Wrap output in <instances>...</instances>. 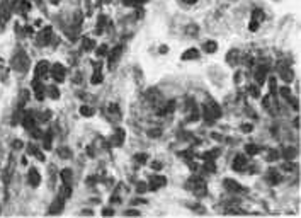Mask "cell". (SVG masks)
Returning <instances> with one entry per match:
<instances>
[{
	"instance_id": "6da1fadb",
	"label": "cell",
	"mask_w": 301,
	"mask_h": 218,
	"mask_svg": "<svg viewBox=\"0 0 301 218\" xmlns=\"http://www.w3.org/2000/svg\"><path fill=\"white\" fill-rule=\"evenodd\" d=\"M220 116H221L220 106H216V104H209V106L204 107V119L208 121V125H213Z\"/></svg>"
},
{
	"instance_id": "7a4b0ae2",
	"label": "cell",
	"mask_w": 301,
	"mask_h": 218,
	"mask_svg": "<svg viewBox=\"0 0 301 218\" xmlns=\"http://www.w3.org/2000/svg\"><path fill=\"white\" fill-rule=\"evenodd\" d=\"M12 65H14L15 70L24 72V70L27 68V65H29V58H27L24 53H19V55L14 56V60H12Z\"/></svg>"
},
{
	"instance_id": "3957f363",
	"label": "cell",
	"mask_w": 301,
	"mask_h": 218,
	"mask_svg": "<svg viewBox=\"0 0 301 218\" xmlns=\"http://www.w3.org/2000/svg\"><path fill=\"white\" fill-rule=\"evenodd\" d=\"M167 184V179L162 177V176H153V177H150V182H148V189L150 191H157L158 188H162V186Z\"/></svg>"
},
{
	"instance_id": "277c9868",
	"label": "cell",
	"mask_w": 301,
	"mask_h": 218,
	"mask_svg": "<svg viewBox=\"0 0 301 218\" xmlns=\"http://www.w3.org/2000/svg\"><path fill=\"white\" fill-rule=\"evenodd\" d=\"M51 73H53V78L56 82H63L65 80V68H63L61 63H55L51 68Z\"/></svg>"
},
{
	"instance_id": "5b68a950",
	"label": "cell",
	"mask_w": 301,
	"mask_h": 218,
	"mask_svg": "<svg viewBox=\"0 0 301 218\" xmlns=\"http://www.w3.org/2000/svg\"><path fill=\"white\" fill-rule=\"evenodd\" d=\"M247 157L243 155V153H238V155L235 157V160H233V169L235 170H245L247 167Z\"/></svg>"
},
{
	"instance_id": "8992f818",
	"label": "cell",
	"mask_w": 301,
	"mask_h": 218,
	"mask_svg": "<svg viewBox=\"0 0 301 218\" xmlns=\"http://www.w3.org/2000/svg\"><path fill=\"white\" fill-rule=\"evenodd\" d=\"M27 182H29L31 188H37V186L41 184V177L39 174H37L36 169H31L29 170V176H27Z\"/></svg>"
},
{
	"instance_id": "52a82bcc",
	"label": "cell",
	"mask_w": 301,
	"mask_h": 218,
	"mask_svg": "<svg viewBox=\"0 0 301 218\" xmlns=\"http://www.w3.org/2000/svg\"><path fill=\"white\" fill-rule=\"evenodd\" d=\"M223 184H225V188H226L230 192H242V191H243L242 186H240L237 181H231V179H226Z\"/></svg>"
},
{
	"instance_id": "ba28073f",
	"label": "cell",
	"mask_w": 301,
	"mask_h": 218,
	"mask_svg": "<svg viewBox=\"0 0 301 218\" xmlns=\"http://www.w3.org/2000/svg\"><path fill=\"white\" fill-rule=\"evenodd\" d=\"M51 34H53V31H51V27H44L43 29V33L39 34V45H48L49 41H51Z\"/></svg>"
},
{
	"instance_id": "9c48e42d",
	"label": "cell",
	"mask_w": 301,
	"mask_h": 218,
	"mask_svg": "<svg viewBox=\"0 0 301 218\" xmlns=\"http://www.w3.org/2000/svg\"><path fill=\"white\" fill-rule=\"evenodd\" d=\"M63 201H65V196H58L56 198V201L53 203V206H51V210H49V213H60V211L63 210Z\"/></svg>"
},
{
	"instance_id": "30bf717a",
	"label": "cell",
	"mask_w": 301,
	"mask_h": 218,
	"mask_svg": "<svg viewBox=\"0 0 301 218\" xmlns=\"http://www.w3.org/2000/svg\"><path fill=\"white\" fill-rule=\"evenodd\" d=\"M121 51H123L121 46H116V48L111 51V55H109V67H112L114 63L118 61V58H119V55H121Z\"/></svg>"
},
{
	"instance_id": "8fae6325",
	"label": "cell",
	"mask_w": 301,
	"mask_h": 218,
	"mask_svg": "<svg viewBox=\"0 0 301 218\" xmlns=\"http://www.w3.org/2000/svg\"><path fill=\"white\" fill-rule=\"evenodd\" d=\"M265 75H267V67H259V70L255 72V80H257V84H264L265 80Z\"/></svg>"
},
{
	"instance_id": "7c38bea8",
	"label": "cell",
	"mask_w": 301,
	"mask_h": 218,
	"mask_svg": "<svg viewBox=\"0 0 301 218\" xmlns=\"http://www.w3.org/2000/svg\"><path fill=\"white\" fill-rule=\"evenodd\" d=\"M48 67H49V63L48 61H39L36 65V77H39V75H44L46 73V70H48Z\"/></svg>"
},
{
	"instance_id": "4fadbf2b",
	"label": "cell",
	"mask_w": 301,
	"mask_h": 218,
	"mask_svg": "<svg viewBox=\"0 0 301 218\" xmlns=\"http://www.w3.org/2000/svg\"><path fill=\"white\" fill-rule=\"evenodd\" d=\"M197 56H199L197 50L192 48V50H187V51L184 53V55H182V60H196Z\"/></svg>"
},
{
	"instance_id": "5bb4252c",
	"label": "cell",
	"mask_w": 301,
	"mask_h": 218,
	"mask_svg": "<svg viewBox=\"0 0 301 218\" xmlns=\"http://www.w3.org/2000/svg\"><path fill=\"white\" fill-rule=\"evenodd\" d=\"M216 50H218V45L214 41H206L204 43V51L206 53H214Z\"/></svg>"
},
{
	"instance_id": "9a60e30c",
	"label": "cell",
	"mask_w": 301,
	"mask_h": 218,
	"mask_svg": "<svg viewBox=\"0 0 301 218\" xmlns=\"http://www.w3.org/2000/svg\"><path fill=\"white\" fill-rule=\"evenodd\" d=\"M296 148H293V147H289V148H286V150L283 152V157L284 159H287V160H291V159H294L296 157Z\"/></svg>"
},
{
	"instance_id": "2e32d148",
	"label": "cell",
	"mask_w": 301,
	"mask_h": 218,
	"mask_svg": "<svg viewBox=\"0 0 301 218\" xmlns=\"http://www.w3.org/2000/svg\"><path fill=\"white\" fill-rule=\"evenodd\" d=\"M281 77H283V80L286 82V84H289L291 80H293V77H294V73H293V70L291 68H286V70L281 73Z\"/></svg>"
},
{
	"instance_id": "e0dca14e",
	"label": "cell",
	"mask_w": 301,
	"mask_h": 218,
	"mask_svg": "<svg viewBox=\"0 0 301 218\" xmlns=\"http://www.w3.org/2000/svg\"><path fill=\"white\" fill-rule=\"evenodd\" d=\"M80 114L85 116V118H90V116H94V109H92L90 106H82L80 107Z\"/></svg>"
},
{
	"instance_id": "ac0fdd59",
	"label": "cell",
	"mask_w": 301,
	"mask_h": 218,
	"mask_svg": "<svg viewBox=\"0 0 301 218\" xmlns=\"http://www.w3.org/2000/svg\"><path fill=\"white\" fill-rule=\"evenodd\" d=\"M94 46H96V43H94V41H92V39H88V38H85V39L82 41V48H84L85 51H88V50H92V48H94Z\"/></svg>"
},
{
	"instance_id": "d6986e66",
	"label": "cell",
	"mask_w": 301,
	"mask_h": 218,
	"mask_svg": "<svg viewBox=\"0 0 301 218\" xmlns=\"http://www.w3.org/2000/svg\"><path fill=\"white\" fill-rule=\"evenodd\" d=\"M245 152L248 153V155H257V153H259V147L250 143V145H247V147H245Z\"/></svg>"
},
{
	"instance_id": "ffe728a7",
	"label": "cell",
	"mask_w": 301,
	"mask_h": 218,
	"mask_svg": "<svg viewBox=\"0 0 301 218\" xmlns=\"http://www.w3.org/2000/svg\"><path fill=\"white\" fill-rule=\"evenodd\" d=\"M252 14H253L252 17L255 19V21H259V22H260L262 19H264V10H262V9H253Z\"/></svg>"
},
{
	"instance_id": "44dd1931",
	"label": "cell",
	"mask_w": 301,
	"mask_h": 218,
	"mask_svg": "<svg viewBox=\"0 0 301 218\" xmlns=\"http://www.w3.org/2000/svg\"><path fill=\"white\" fill-rule=\"evenodd\" d=\"M58 155L61 157V159H72V152L68 150V148L63 147V148H60V150H58Z\"/></svg>"
},
{
	"instance_id": "7402d4cb",
	"label": "cell",
	"mask_w": 301,
	"mask_h": 218,
	"mask_svg": "<svg viewBox=\"0 0 301 218\" xmlns=\"http://www.w3.org/2000/svg\"><path fill=\"white\" fill-rule=\"evenodd\" d=\"M48 94H49V97H53V99H58L60 97V90L56 89L55 85H49L48 87Z\"/></svg>"
},
{
	"instance_id": "603a6c76",
	"label": "cell",
	"mask_w": 301,
	"mask_h": 218,
	"mask_svg": "<svg viewBox=\"0 0 301 218\" xmlns=\"http://www.w3.org/2000/svg\"><path fill=\"white\" fill-rule=\"evenodd\" d=\"M218 155H220V150H211V152H206L202 157H204V160H213Z\"/></svg>"
},
{
	"instance_id": "cb8c5ba5",
	"label": "cell",
	"mask_w": 301,
	"mask_h": 218,
	"mask_svg": "<svg viewBox=\"0 0 301 218\" xmlns=\"http://www.w3.org/2000/svg\"><path fill=\"white\" fill-rule=\"evenodd\" d=\"M92 84H102V73H100L99 68H97L96 73L92 75Z\"/></svg>"
},
{
	"instance_id": "d4e9b609",
	"label": "cell",
	"mask_w": 301,
	"mask_h": 218,
	"mask_svg": "<svg viewBox=\"0 0 301 218\" xmlns=\"http://www.w3.org/2000/svg\"><path fill=\"white\" fill-rule=\"evenodd\" d=\"M197 33H199V29H197V26H196V24L187 26V29H186V34H187V36H196Z\"/></svg>"
},
{
	"instance_id": "484cf974",
	"label": "cell",
	"mask_w": 301,
	"mask_h": 218,
	"mask_svg": "<svg viewBox=\"0 0 301 218\" xmlns=\"http://www.w3.org/2000/svg\"><path fill=\"white\" fill-rule=\"evenodd\" d=\"M61 179H63L65 182L70 181V179H72V170H70V169H63V170H61Z\"/></svg>"
},
{
	"instance_id": "4316f807",
	"label": "cell",
	"mask_w": 301,
	"mask_h": 218,
	"mask_svg": "<svg viewBox=\"0 0 301 218\" xmlns=\"http://www.w3.org/2000/svg\"><path fill=\"white\" fill-rule=\"evenodd\" d=\"M237 55H238V53H237L235 50L228 53V58H226V60H228V63H233V65H235V63H237Z\"/></svg>"
},
{
	"instance_id": "83f0119b",
	"label": "cell",
	"mask_w": 301,
	"mask_h": 218,
	"mask_svg": "<svg viewBox=\"0 0 301 218\" xmlns=\"http://www.w3.org/2000/svg\"><path fill=\"white\" fill-rule=\"evenodd\" d=\"M204 169L208 170V172H214V170H216V167H214V162H213V160H208V162L204 164Z\"/></svg>"
},
{
	"instance_id": "f1b7e54d",
	"label": "cell",
	"mask_w": 301,
	"mask_h": 218,
	"mask_svg": "<svg viewBox=\"0 0 301 218\" xmlns=\"http://www.w3.org/2000/svg\"><path fill=\"white\" fill-rule=\"evenodd\" d=\"M147 160H148V155H145V153H138L136 155V162L138 164H147Z\"/></svg>"
},
{
	"instance_id": "f546056e",
	"label": "cell",
	"mask_w": 301,
	"mask_h": 218,
	"mask_svg": "<svg viewBox=\"0 0 301 218\" xmlns=\"http://www.w3.org/2000/svg\"><path fill=\"white\" fill-rule=\"evenodd\" d=\"M279 181H281V179H279V176H277L276 172H271V174H269V182L276 184V182H279Z\"/></svg>"
},
{
	"instance_id": "4dcf8cb0",
	"label": "cell",
	"mask_w": 301,
	"mask_h": 218,
	"mask_svg": "<svg viewBox=\"0 0 301 218\" xmlns=\"http://www.w3.org/2000/svg\"><path fill=\"white\" fill-rule=\"evenodd\" d=\"M160 135H162V129H150V131H148V137H151V138H158V137H160Z\"/></svg>"
},
{
	"instance_id": "1f68e13d",
	"label": "cell",
	"mask_w": 301,
	"mask_h": 218,
	"mask_svg": "<svg viewBox=\"0 0 301 218\" xmlns=\"http://www.w3.org/2000/svg\"><path fill=\"white\" fill-rule=\"evenodd\" d=\"M147 189H148V186L145 184V182H138V184H136V191L140 192V194H141V192H145Z\"/></svg>"
},
{
	"instance_id": "d6a6232c",
	"label": "cell",
	"mask_w": 301,
	"mask_h": 218,
	"mask_svg": "<svg viewBox=\"0 0 301 218\" xmlns=\"http://www.w3.org/2000/svg\"><path fill=\"white\" fill-rule=\"evenodd\" d=\"M279 92H281V96L286 97V99H289V97H291V90H289V87H283V89H281Z\"/></svg>"
},
{
	"instance_id": "836d02e7",
	"label": "cell",
	"mask_w": 301,
	"mask_h": 218,
	"mask_svg": "<svg viewBox=\"0 0 301 218\" xmlns=\"http://www.w3.org/2000/svg\"><path fill=\"white\" fill-rule=\"evenodd\" d=\"M248 90H250V94H252L253 97H259V96H260V90H259L257 85H252V87H250Z\"/></svg>"
},
{
	"instance_id": "e575fe53",
	"label": "cell",
	"mask_w": 301,
	"mask_h": 218,
	"mask_svg": "<svg viewBox=\"0 0 301 218\" xmlns=\"http://www.w3.org/2000/svg\"><path fill=\"white\" fill-rule=\"evenodd\" d=\"M259 24H260V22H259V21H255V19H252V21H250V24H248L250 31H257V29H259Z\"/></svg>"
},
{
	"instance_id": "d590c367",
	"label": "cell",
	"mask_w": 301,
	"mask_h": 218,
	"mask_svg": "<svg viewBox=\"0 0 301 218\" xmlns=\"http://www.w3.org/2000/svg\"><path fill=\"white\" fill-rule=\"evenodd\" d=\"M21 9H22V12H27L31 9V4L27 2V0H22V2H21Z\"/></svg>"
},
{
	"instance_id": "8d00e7d4",
	"label": "cell",
	"mask_w": 301,
	"mask_h": 218,
	"mask_svg": "<svg viewBox=\"0 0 301 218\" xmlns=\"http://www.w3.org/2000/svg\"><path fill=\"white\" fill-rule=\"evenodd\" d=\"M107 109H109V113H112V114L119 116V109H118V106H116V104H111V106L107 107Z\"/></svg>"
},
{
	"instance_id": "74e56055",
	"label": "cell",
	"mask_w": 301,
	"mask_h": 218,
	"mask_svg": "<svg viewBox=\"0 0 301 218\" xmlns=\"http://www.w3.org/2000/svg\"><path fill=\"white\" fill-rule=\"evenodd\" d=\"M106 51H107V46L106 45H102V46H99V48H97V55H99V56L106 55Z\"/></svg>"
},
{
	"instance_id": "f35d334b",
	"label": "cell",
	"mask_w": 301,
	"mask_h": 218,
	"mask_svg": "<svg viewBox=\"0 0 301 218\" xmlns=\"http://www.w3.org/2000/svg\"><path fill=\"white\" fill-rule=\"evenodd\" d=\"M151 167H153L155 170H160L162 169V164L158 162V160H155V162H151Z\"/></svg>"
},
{
	"instance_id": "ab89813d",
	"label": "cell",
	"mask_w": 301,
	"mask_h": 218,
	"mask_svg": "<svg viewBox=\"0 0 301 218\" xmlns=\"http://www.w3.org/2000/svg\"><path fill=\"white\" fill-rule=\"evenodd\" d=\"M294 167H296V165H294L293 162H287V164H284V170H293Z\"/></svg>"
},
{
	"instance_id": "60d3db41",
	"label": "cell",
	"mask_w": 301,
	"mask_h": 218,
	"mask_svg": "<svg viewBox=\"0 0 301 218\" xmlns=\"http://www.w3.org/2000/svg\"><path fill=\"white\" fill-rule=\"evenodd\" d=\"M12 147H14V148H22L24 145H22V141H21V140H15L14 143H12Z\"/></svg>"
},
{
	"instance_id": "b9f144b4",
	"label": "cell",
	"mask_w": 301,
	"mask_h": 218,
	"mask_svg": "<svg viewBox=\"0 0 301 218\" xmlns=\"http://www.w3.org/2000/svg\"><path fill=\"white\" fill-rule=\"evenodd\" d=\"M277 157H279L277 152H271V153H269V160H274V159H277Z\"/></svg>"
},
{
	"instance_id": "7bdbcfd3",
	"label": "cell",
	"mask_w": 301,
	"mask_h": 218,
	"mask_svg": "<svg viewBox=\"0 0 301 218\" xmlns=\"http://www.w3.org/2000/svg\"><path fill=\"white\" fill-rule=\"evenodd\" d=\"M242 131H247V133H248V131H252V126H250V125H243L242 126Z\"/></svg>"
},
{
	"instance_id": "ee69618b",
	"label": "cell",
	"mask_w": 301,
	"mask_h": 218,
	"mask_svg": "<svg viewBox=\"0 0 301 218\" xmlns=\"http://www.w3.org/2000/svg\"><path fill=\"white\" fill-rule=\"evenodd\" d=\"M112 213H114V211L111 210V208H106V210L102 211V215H106V216H107V215H112Z\"/></svg>"
},
{
	"instance_id": "f6af8a7d",
	"label": "cell",
	"mask_w": 301,
	"mask_h": 218,
	"mask_svg": "<svg viewBox=\"0 0 301 218\" xmlns=\"http://www.w3.org/2000/svg\"><path fill=\"white\" fill-rule=\"evenodd\" d=\"M126 215H140V211L138 210H129V211H126Z\"/></svg>"
},
{
	"instance_id": "bcb514c9",
	"label": "cell",
	"mask_w": 301,
	"mask_h": 218,
	"mask_svg": "<svg viewBox=\"0 0 301 218\" xmlns=\"http://www.w3.org/2000/svg\"><path fill=\"white\" fill-rule=\"evenodd\" d=\"M123 2H124V5H133V4H135V0H123Z\"/></svg>"
},
{
	"instance_id": "7dc6e473",
	"label": "cell",
	"mask_w": 301,
	"mask_h": 218,
	"mask_svg": "<svg viewBox=\"0 0 301 218\" xmlns=\"http://www.w3.org/2000/svg\"><path fill=\"white\" fill-rule=\"evenodd\" d=\"M167 51H169V48H167V46H162V48H160V53H167Z\"/></svg>"
},
{
	"instance_id": "c3c4849f",
	"label": "cell",
	"mask_w": 301,
	"mask_h": 218,
	"mask_svg": "<svg viewBox=\"0 0 301 218\" xmlns=\"http://www.w3.org/2000/svg\"><path fill=\"white\" fill-rule=\"evenodd\" d=\"M184 2H186V4H194L196 0H184Z\"/></svg>"
},
{
	"instance_id": "681fc988",
	"label": "cell",
	"mask_w": 301,
	"mask_h": 218,
	"mask_svg": "<svg viewBox=\"0 0 301 218\" xmlns=\"http://www.w3.org/2000/svg\"><path fill=\"white\" fill-rule=\"evenodd\" d=\"M138 2H147V0H138Z\"/></svg>"
}]
</instances>
